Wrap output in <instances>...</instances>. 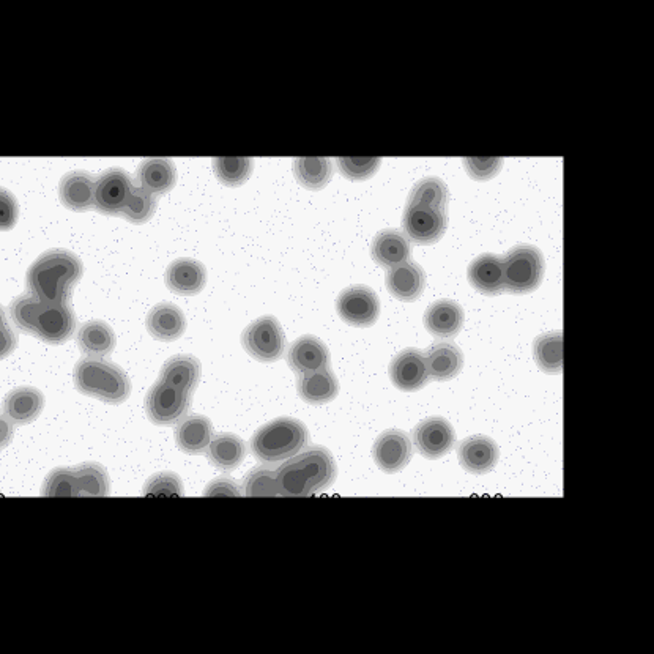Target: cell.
Returning a JSON list of instances; mask_svg holds the SVG:
<instances>
[{
    "mask_svg": "<svg viewBox=\"0 0 654 654\" xmlns=\"http://www.w3.org/2000/svg\"><path fill=\"white\" fill-rule=\"evenodd\" d=\"M338 475L333 454L325 446H309L276 470L279 497H309L325 491Z\"/></svg>",
    "mask_w": 654,
    "mask_h": 654,
    "instance_id": "1",
    "label": "cell"
},
{
    "mask_svg": "<svg viewBox=\"0 0 654 654\" xmlns=\"http://www.w3.org/2000/svg\"><path fill=\"white\" fill-rule=\"evenodd\" d=\"M10 316L16 327L49 344H64L76 330V316L68 303H53L26 294L15 298Z\"/></svg>",
    "mask_w": 654,
    "mask_h": 654,
    "instance_id": "2",
    "label": "cell"
},
{
    "mask_svg": "<svg viewBox=\"0 0 654 654\" xmlns=\"http://www.w3.org/2000/svg\"><path fill=\"white\" fill-rule=\"evenodd\" d=\"M81 259L67 249H51L38 257L27 272L30 295L53 303H68L82 278Z\"/></svg>",
    "mask_w": 654,
    "mask_h": 654,
    "instance_id": "3",
    "label": "cell"
},
{
    "mask_svg": "<svg viewBox=\"0 0 654 654\" xmlns=\"http://www.w3.org/2000/svg\"><path fill=\"white\" fill-rule=\"evenodd\" d=\"M75 385L82 394L108 402L123 404L130 398L131 382L119 366L105 358H84L75 368Z\"/></svg>",
    "mask_w": 654,
    "mask_h": 654,
    "instance_id": "4",
    "label": "cell"
},
{
    "mask_svg": "<svg viewBox=\"0 0 654 654\" xmlns=\"http://www.w3.org/2000/svg\"><path fill=\"white\" fill-rule=\"evenodd\" d=\"M309 442V432L305 424L295 418H278L254 434L251 450L261 461H287L295 454L305 450Z\"/></svg>",
    "mask_w": 654,
    "mask_h": 654,
    "instance_id": "5",
    "label": "cell"
},
{
    "mask_svg": "<svg viewBox=\"0 0 654 654\" xmlns=\"http://www.w3.org/2000/svg\"><path fill=\"white\" fill-rule=\"evenodd\" d=\"M505 289L514 294H528L543 283L544 257L536 246H514L503 259Z\"/></svg>",
    "mask_w": 654,
    "mask_h": 654,
    "instance_id": "6",
    "label": "cell"
},
{
    "mask_svg": "<svg viewBox=\"0 0 654 654\" xmlns=\"http://www.w3.org/2000/svg\"><path fill=\"white\" fill-rule=\"evenodd\" d=\"M242 344L251 357L262 363H273L283 357L286 336L276 317L264 316L246 327Z\"/></svg>",
    "mask_w": 654,
    "mask_h": 654,
    "instance_id": "7",
    "label": "cell"
},
{
    "mask_svg": "<svg viewBox=\"0 0 654 654\" xmlns=\"http://www.w3.org/2000/svg\"><path fill=\"white\" fill-rule=\"evenodd\" d=\"M191 404V393L171 387L168 383L153 385L145 398V412L152 423L172 426L185 418Z\"/></svg>",
    "mask_w": 654,
    "mask_h": 654,
    "instance_id": "8",
    "label": "cell"
},
{
    "mask_svg": "<svg viewBox=\"0 0 654 654\" xmlns=\"http://www.w3.org/2000/svg\"><path fill=\"white\" fill-rule=\"evenodd\" d=\"M336 309L347 324L354 327H371L379 319L380 301L371 287L352 286L342 290L336 301Z\"/></svg>",
    "mask_w": 654,
    "mask_h": 654,
    "instance_id": "9",
    "label": "cell"
},
{
    "mask_svg": "<svg viewBox=\"0 0 654 654\" xmlns=\"http://www.w3.org/2000/svg\"><path fill=\"white\" fill-rule=\"evenodd\" d=\"M133 182L123 169L112 168L101 175L93 190V207L103 215H119L125 209Z\"/></svg>",
    "mask_w": 654,
    "mask_h": 654,
    "instance_id": "10",
    "label": "cell"
},
{
    "mask_svg": "<svg viewBox=\"0 0 654 654\" xmlns=\"http://www.w3.org/2000/svg\"><path fill=\"white\" fill-rule=\"evenodd\" d=\"M413 443L424 458L440 459L456 445V432L445 418H428L413 429Z\"/></svg>",
    "mask_w": 654,
    "mask_h": 654,
    "instance_id": "11",
    "label": "cell"
},
{
    "mask_svg": "<svg viewBox=\"0 0 654 654\" xmlns=\"http://www.w3.org/2000/svg\"><path fill=\"white\" fill-rule=\"evenodd\" d=\"M448 226V216L442 210L429 207H407L402 227L409 240L418 245L439 242Z\"/></svg>",
    "mask_w": 654,
    "mask_h": 654,
    "instance_id": "12",
    "label": "cell"
},
{
    "mask_svg": "<svg viewBox=\"0 0 654 654\" xmlns=\"http://www.w3.org/2000/svg\"><path fill=\"white\" fill-rule=\"evenodd\" d=\"M412 456V440L399 429L383 432L372 446V458L385 473H398L406 469Z\"/></svg>",
    "mask_w": 654,
    "mask_h": 654,
    "instance_id": "13",
    "label": "cell"
},
{
    "mask_svg": "<svg viewBox=\"0 0 654 654\" xmlns=\"http://www.w3.org/2000/svg\"><path fill=\"white\" fill-rule=\"evenodd\" d=\"M391 382L401 391H418L429 382L423 352L418 349L402 350L390 365Z\"/></svg>",
    "mask_w": 654,
    "mask_h": 654,
    "instance_id": "14",
    "label": "cell"
},
{
    "mask_svg": "<svg viewBox=\"0 0 654 654\" xmlns=\"http://www.w3.org/2000/svg\"><path fill=\"white\" fill-rule=\"evenodd\" d=\"M459 462L467 472L484 475L492 472L500 458L497 443L486 435H472L461 442L458 450Z\"/></svg>",
    "mask_w": 654,
    "mask_h": 654,
    "instance_id": "15",
    "label": "cell"
},
{
    "mask_svg": "<svg viewBox=\"0 0 654 654\" xmlns=\"http://www.w3.org/2000/svg\"><path fill=\"white\" fill-rule=\"evenodd\" d=\"M287 363L297 374L327 369L330 366V350L316 336H301L290 346Z\"/></svg>",
    "mask_w": 654,
    "mask_h": 654,
    "instance_id": "16",
    "label": "cell"
},
{
    "mask_svg": "<svg viewBox=\"0 0 654 654\" xmlns=\"http://www.w3.org/2000/svg\"><path fill=\"white\" fill-rule=\"evenodd\" d=\"M464 320V309L458 301L453 300L435 301L424 314V325L431 335L439 339L458 336L464 327Z\"/></svg>",
    "mask_w": 654,
    "mask_h": 654,
    "instance_id": "17",
    "label": "cell"
},
{
    "mask_svg": "<svg viewBox=\"0 0 654 654\" xmlns=\"http://www.w3.org/2000/svg\"><path fill=\"white\" fill-rule=\"evenodd\" d=\"M2 409L5 417L13 424L24 426L40 417L45 409V396L37 388H16L5 396Z\"/></svg>",
    "mask_w": 654,
    "mask_h": 654,
    "instance_id": "18",
    "label": "cell"
},
{
    "mask_svg": "<svg viewBox=\"0 0 654 654\" xmlns=\"http://www.w3.org/2000/svg\"><path fill=\"white\" fill-rule=\"evenodd\" d=\"M387 287L390 294L398 300H418L426 287V273L415 262H404L388 270Z\"/></svg>",
    "mask_w": 654,
    "mask_h": 654,
    "instance_id": "19",
    "label": "cell"
},
{
    "mask_svg": "<svg viewBox=\"0 0 654 654\" xmlns=\"http://www.w3.org/2000/svg\"><path fill=\"white\" fill-rule=\"evenodd\" d=\"M166 286L179 295H196L207 283V272L201 262L177 259L166 270Z\"/></svg>",
    "mask_w": 654,
    "mask_h": 654,
    "instance_id": "20",
    "label": "cell"
},
{
    "mask_svg": "<svg viewBox=\"0 0 654 654\" xmlns=\"http://www.w3.org/2000/svg\"><path fill=\"white\" fill-rule=\"evenodd\" d=\"M372 259L382 267L390 268L409 261L412 246L407 235L398 229H387L376 235L371 248Z\"/></svg>",
    "mask_w": 654,
    "mask_h": 654,
    "instance_id": "21",
    "label": "cell"
},
{
    "mask_svg": "<svg viewBox=\"0 0 654 654\" xmlns=\"http://www.w3.org/2000/svg\"><path fill=\"white\" fill-rule=\"evenodd\" d=\"M145 324L150 335L160 341H175L186 330V319L182 309L166 301L150 309Z\"/></svg>",
    "mask_w": 654,
    "mask_h": 654,
    "instance_id": "22",
    "label": "cell"
},
{
    "mask_svg": "<svg viewBox=\"0 0 654 654\" xmlns=\"http://www.w3.org/2000/svg\"><path fill=\"white\" fill-rule=\"evenodd\" d=\"M429 377L434 380H451L458 376L464 366V355L453 342H437L424 355Z\"/></svg>",
    "mask_w": 654,
    "mask_h": 654,
    "instance_id": "23",
    "label": "cell"
},
{
    "mask_svg": "<svg viewBox=\"0 0 654 654\" xmlns=\"http://www.w3.org/2000/svg\"><path fill=\"white\" fill-rule=\"evenodd\" d=\"M213 439L212 421L202 415L183 418L175 429V442L186 454H201L207 451Z\"/></svg>",
    "mask_w": 654,
    "mask_h": 654,
    "instance_id": "24",
    "label": "cell"
},
{
    "mask_svg": "<svg viewBox=\"0 0 654 654\" xmlns=\"http://www.w3.org/2000/svg\"><path fill=\"white\" fill-rule=\"evenodd\" d=\"M469 279L475 289L483 294L497 295L505 289L503 257L483 254L476 257L469 267Z\"/></svg>",
    "mask_w": 654,
    "mask_h": 654,
    "instance_id": "25",
    "label": "cell"
},
{
    "mask_svg": "<svg viewBox=\"0 0 654 654\" xmlns=\"http://www.w3.org/2000/svg\"><path fill=\"white\" fill-rule=\"evenodd\" d=\"M298 396L308 404L320 406L333 401L338 396L339 383L330 368L300 374L297 382Z\"/></svg>",
    "mask_w": 654,
    "mask_h": 654,
    "instance_id": "26",
    "label": "cell"
},
{
    "mask_svg": "<svg viewBox=\"0 0 654 654\" xmlns=\"http://www.w3.org/2000/svg\"><path fill=\"white\" fill-rule=\"evenodd\" d=\"M93 183L90 174L84 171L70 172L60 180V202L73 212H87L93 207Z\"/></svg>",
    "mask_w": 654,
    "mask_h": 654,
    "instance_id": "27",
    "label": "cell"
},
{
    "mask_svg": "<svg viewBox=\"0 0 654 654\" xmlns=\"http://www.w3.org/2000/svg\"><path fill=\"white\" fill-rule=\"evenodd\" d=\"M116 333L103 320H89L79 328L78 346L90 358H105L116 349Z\"/></svg>",
    "mask_w": 654,
    "mask_h": 654,
    "instance_id": "28",
    "label": "cell"
},
{
    "mask_svg": "<svg viewBox=\"0 0 654 654\" xmlns=\"http://www.w3.org/2000/svg\"><path fill=\"white\" fill-rule=\"evenodd\" d=\"M201 361L193 355H177L164 363L161 369V382L168 383L171 387L193 393L197 383L201 380Z\"/></svg>",
    "mask_w": 654,
    "mask_h": 654,
    "instance_id": "29",
    "label": "cell"
},
{
    "mask_svg": "<svg viewBox=\"0 0 654 654\" xmlns=\"http://www.w3.org/2000/svg\"><path fill=\"white\" fill-rule=\"evenodd\" d=\"M139 185L152 194H166L172 190L177 182V169L171 160L164 158H150L141 163L138 168Z\"/></svg>",
    "mask_w": 654,
    "mask_h": 654,
    "instance_id": "30",
    "label": "cell"
},
{
    "mask_svg": "<svg viewBox=\"0 0 654 654\" xmlns=\"http://www.w3.org/2000/svg\"><path fill=\"white\" fill-rule=\"evenodd\" d=\"M209 461L216 469L232 472L238 469L246 458V445L238 435L220 434L213 437L207 448Z\"/></svg>",
    "mask_w": 654,
    "mask_h": 654,
    "instance_id": "31",
    "label": "cell"
},
{
    "mask_svg": "<svg viewBox=\"0 0 654 654\" xmlns=\"http://www.w3.org/2000/svg\"><path fill=\"white\" fill-rule=\"evenodd\" d=\"M536 365L547 374H562L563 371V333L562 330L549 331L536 338L533 344Z\"/></svg>",
    "mask_w": 654,
    "mask_h": 654,
    "instance_id": "32",
    "label": "cell"
},
{
    "mask_svg": "<svg viewBox=\"0 0 654 654\" xmlns=\"http://www.w3.org/2000/svg\"><path fill=\"white\" fill-rule=\"evenodd\" d=\"M448 186L439 177H426L410 191L409 207H429L446 212L448 207Z\"/></svg>",
    "mask_w": 654,
    "mask_h": 654,
    "instance_id": "33",
    "label": "cell"
},
{
    "mask_svg": "<svg viewBox=\"0 0 654 654\" xmlns=\"http://www.w3.org/2000/svg\"><path fill=\"white\" fill-rule=\"evenodd\" d=\"M78 497H106L111 491L108 472L95 462L78 465L75 469Z\"/></svg>",
    "mask_w": 654,
    "mask_h": 654,
    "instance_id": "34",
    "label": "cell"
},
{
    "mask_svg": "<svg viewBox=\"0 0 654 654\" xmlns=\"http://www.w3.org/2000/svg\"><path fill=\"white\" fill-rule=\"evenodd\" d=\"M294 172L298 182L308 190H322L331 180L333 164L328 158H297Z\"/></svg>",
    "mask_w": 654,
    "mask_h": 654,
    "instance_id": "35",
    "label": "cell"
},
{
    "mask_svg": "<svg viewBox=\"0 0 654 654\" xmlns=\"http://www.w3.org/2000/svg\"><path fill=\"white\" fill-rule=\"evenodd\" d=\"M213 169L216 177L227 186H240L253 172V160L249 158H215Z\"/></svg>",
    "mask_w": 654,
    "mask_h": 654,
    "instance_id": "36",
    "label": "cell"
},
{
    "mask_svg": "<svg viewBox=\"0 0 654 654\" xmlns=\"http://www.w3.org/2000/svg\"><path fill=\"white\" fill-rule=\"evenodd\" d=\"M155 210H157V197L139 186V188H133V191H131L130 199H128L122 215L130 223L142 224L152 218Z\"/></svg>",
    "mask_w": 654,
    "mask_h": 654,
    "instance_id": "37",
    "label": "cell"
},
{
    "mask_svg": "<svg viewBox=\"0 0 654 654\" xmlns=\"http://www.w3.org/2000/svg\"><path fill=\"white\" fill-rule=\"evenodd\" d=\"M246 497H279L276 470L257 467L246 475L243 486Z\"/></svg>",
    "mask_w": 654,
    "mask_h": 654,
    "instance_id": "38",
    "label": "cell"
},
{
    "mask_svg": "<svg viewBox=\"0 0 654 654\" xmlns=\"http://www.w3.org/2000/svg\"><path fill=\"white\" fill-rule=\"evenodd\" d=\"M41 494L45 497H78L75 469L60 467L53 470L46 478Z\"/></svg>",
    "mask_w": 654,
    "mask_h": 654,
    "instance_id": "39",
    "label": "cell"
},
{
    "mask_svg": "<svg viewBox=\"0 0 654 654\" xmlns=\"http://www.w3.org/2000/svg\"><path fill=\"white\" fill-rule=\"evenodd\" d=\"M147 497H182L183 484L179 475L172 472H161L153 475L144 486Z\"/></svg>",
    "mask_w": 654,
    "mask_h": 654,
    "instance_id": "40",
    "label": "cell"
},
{
    "mask_svg": "<svg viewBox=\"0 0 654 654\" xmlns=\"http://www.w3.org/2000/svg\"><path fill=\"white\" fill-rule=\"evenodd\" d=\"M380 163V158H338L339 171L349 180L371 179Z\"/></svg>",
    "mask_w": 654,
    "mask_h": 654,
    "instance_id": "41",
    "label": "cell"
},
{
    "mask_svg": "<svg viewBox=\"0 0 654 654\" xmlns=\"http://www.w3.org/2000/svg\"><path fill=\"white\" fill-rule=\"evenodd\" d=\"M502 158H465L464 166L475 180L494 179L502 169Z\"/></svg>",
    "mask_w": 654,
    "mask_h": 654,
    "instance_id": "42",
    "label": "cell"
},
{
    "mask_svg": "<svg viewBox=\"0 0 654 654\" xmlns=\"http://www.w3.org/2000/svg\"><path fill=\"white\" fill-rule=\"evenodd\" d=\"M19 205L16 197L0 188V231H10L18 223Z\"/></svg>",
    "mask_w": 654,
    "mask_h": 654,
    "instance_id": "43",
    "label": "cell"
},
{
    "mask_svg": "<svg viewBox=\"0 0 654 654\" xmlns=\"http://www.w3.org/2000/svg\"><path fill=\"white\" fill-rule=\"evenodd\" d=\"M18 346V335L8 322L4 308L0 306V360L12 355Z\"/></svg>",
    "mask_w": 654,
    "mask_h": 654,
    "instance_id": "44",
    "label": "cell"
},
{
    "mask_svg": "<svg viewBox=\"0 0 654 654\" xmlns=\"http://www.w3.org/2000/svg\"><path fill=\"white\" fill-rule=\"evenodd\" d=\"M242 491L240 486L232 478H218L205 487L204 497H240Z\"/></svg>",
    "mask_w": 654,
    "mask_h": 654,
    "instance_id": "45",
    "label": "cell"
},
{
    "mask_svg": "<svg viewBox=\"0 0 654 654\" xmlns=\"http://www.w3.org/2000/svg\"><path fill=\"white\" fill-rule=\"evenodd\" d=\"M15 437V424L5 415H0V450L7 448Z\"/></svg>",
    "mask_w": 654,
    "mask_h": 654,
    "instance_id": "46",
    "label": "cell"
}]
</instances>
